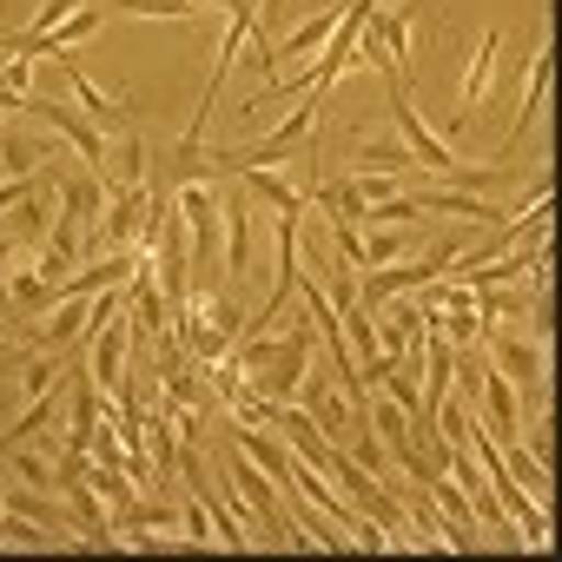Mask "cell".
<instances>
[{"label": "cell", "instance_id": "5bb4252c", "mask_svg": "<svg viewBox=\"0 0 562 562\" xmlns=\"http://www.w3.org/2000/svg\"><path fill=\"white\" fill-rule=\"evenodd\" d=\"M47 159H54V146H47V139H27V133H0V166H8V179H34Z\"/></svg>", "mask_w": 562, "mask_h": 562}, {"label": "cell", "instance_id": "52a82bcc", "mask_svg": "<svg viewBox=\"0 0 562 562\" xmlns=\"http://www.w3.org/2000/svg\"><path fill=\"white\" fill-rule=\"evenodd\" d=\"M496 47H503V34L490 27V34H483V47H476V60H470V80H463V106L450 113V133H443V146H450L457 133H470V126H476V106H483V93H490V80H496Z\"/></svg>", "mask_w": 562, "mask_h": 562}, {"label": "cell", "instance_id": "7c38bea8", "mask_svg": "<svg viewBox=\"0 0 562 562\" xmlns=\"http://www.w3.org/2000/svg\"><path fill=\"white\" fill-rule=\"evenodd\" d=\"M411 251H417V225H364V271L397 265Z\"/></svg>", "mask_w": 562, "mask_h": 562}, {"label": "cell", "instance_id": "44dd1931", "mask_svg": "<svg viewBox=\"0 0 562 562\" xmlns=\"http://www.w3.org/2000/svg\"><path fill=\"white\" fill-rule=\"evenodd\" d=\"M0 133H8V120H0Z\"/></svg>", "mask_w": 562, "mask_h": 562}, {"label": "cell", "instance_id": "ffe728a7", "mask_svg": "<svg viewBox=\"0 0 562 562\" xmlns=\"http://www.w3.org/2000/svg\"><path fill=\"white\" fill-rule=\"evenodd\" d=\"M0 318L14 325V285H0Z\"/></svg>", "mask_w": 562, "mask_h": 562}, {"label": "cell", "instance_id": "30bf717a", "mask_svg": "<svg viewBox=\"0 0 562 562\" xmlns=\"http://www.w3.org/2000/svg\"><path fill=\"white\" fill-rule=\"evenodd\" d=\"M417 205H424V212H450V218H470V225H490V232L509 218L503 205H490V199H476V192H457V186H430Z\"/></svg>", "mask_w": 562, "mask_h": 562}, {"label": "cell", "instance_id": "8fae6325", "mask_svg": "<svg viewBox=\"0 0 562 562\" xmlns=\"http://www.w3.org/2000/svg\"><path fill=\"white\" fill-rule=\"evenodd\" d=\"M60 67H67V87H74V100H80V113H87V120H93L100 133H113V126L126 120V106H120V100H106V93L93 87V74H87V67H80L74 54H67Z\"/></svg>", "mask_w": 562, "mask_h": 562}, {"label": "cell", "instance_id": "5b68a950", "mask_svg": "<svg viewBox=\"0 0 562 562\" xmlns=\"http://www.w3.org/2000/svg\"><path fill=\"white\" fill-rule=\"evenodd\" d=\"M490 338V364L509 378V391H522V404H542V345H516V338Z\"/></svg>", "mask_w": 562, "mask_h": 562}, {"label": "cell", "instance_id": "8992f818", "mask_svg": "<svg viewBox=\"0 0 562 562\" xmlns=\"http://www.w3.org/2000/svg\"><path fill=\"white\" fill-rule=\"evenodd\" d=\"M299 411H305L331 443H345V437H351V404H345V391H338L325 371H305V384H299Z\"/></svg>", "mask_w": 562, "mask_h": 562}, {"label": "cell", "instance_id": "ac0fdd59", "mask_svg": "<svg viewBox=\"0 0 562 562\" xmlns=\"http://www.w3.org/2000/svg\"><path fill=\"white\" fill-rule=\"evenodd\" d=\"M358 192H364V205H384V199H397V172H358Z\"/></svg>", "mask_w": 562, "mask_h": 562}, {"label": "cell", "instance_id": "ba28073f", "mask_svg": "<svg viewBox=\"0 0 562 562\" xmlns=\"http://www.w3.org/2000/svg\"><path fill=\"white\" fill-rule=\"evenodd\" d=\"M232 179H238V186L251 192V205H271L278 218H305V212H312V199H305L299 186H285V179L271 172V166H238Z\"/></svg>", "mask_w": 562, "mask_h": 562}, {"label": "cell", "instance_id": "277c9868", "mask_svg": "<svg viewBox=\"0 0 562 562\" xmlns=\"http://www.w3.org/2000/svg\"><path fill=\"white\" fill-rule=\"evenodd\" d=\"M27 113H34V120H47V126H54V133H60V139H67V146H74L87 166H100V153H106V133H100V126H93L80 106H60V100H34V93H27Z\"/></svg>", "mask_w": 562, "mask_h": 562}, {"label": "cell", "instance_id": "4fadbf2b", "mask_svg": "<svg viewBox=\"0 0 562 562\" xmlns=\"http://www.w3.org/2000/svg\"><path fill=\"white\" fill-rule=\"evenodd\" d=\"M338 14H345V8H325L318 21H305L299 34H285V41H278V47H271V74H278V60H305V54H318V47L331 41V27H338Z\"/></svg>", "mask_w": 562, "mask_h": 562}, {"label": "cell", "instance_id": "2e32d148", "mask_svg": "<svg viewBox=\"0 0 562 562\" xmlns=\"http://www.w3.org/2000/svg\"><path fill=\"white\" fill-rule=\"evenodd\" d=\"M106 14H139V21H192V0H106Z\"/></svg>", "mask_w": 562, "mask_h": 562}, {"label": "cell", "instance_id": "7a4b0ae2", "mask_svg": "<svg viewBox=\"0 0 562 562\" xmlns=\"http://www.w3.org/2000/svg\"><path fill=\"white\" fill-rule=\"evenodd\" d=\"M146 205H153V192L146 186H120L113 199H106V212H100V232L87 238V251H126L133 238H139V225H146Z\"/></svg>", "mask_w": 562, "mask_h": 562}, {"label": "cell", "instance_id": "9a60e30c", "mask_svg": "<svg viewBox=\"0 0 562 562\" xmlns=\"http://www.w3.org/2000/svg\"><path fill=\"white\" fill-rule=\"evenodd\" d=\"M87 483H93V496L106 503V516L113 509H133L139 496H133V476L120 470V463H87Z\"/></svg>", "mask_w": 562, "mask_h": 562}, {"label": "cell", "instance_id": "e0dca14e", "mask_svg": "<svg viewBox=\"0 0 562 562\" xmlns=\"http://www.w3.org/2000/svg\"><path fill=\"white\" fill-rule=\"evenodd\" d=\"M358 166H364V172H404V166H417V159H411L404 139H364V146H358Z\"/></svg>", "mask_w": 562, "mask_h": 562}, {"label": "cell", "instance_id": "d6986e66", "mask_svg": "<svg viewBox=\"0 0 562 562\" xmlns=\"http://www.w3.org/2000/svg\"><path fill=\"white\" fill-rule=\"evenodd\" d=\"M0 113H27V93H21V87H8V80H0Z\"/></svg>", "mask_w": 562, "mask_h": 562}, {"label": "cell", "instance_id": "3957f363", "mask_svg": "<svg viewBox=\"0 0 562 562\" xmlns=\"http://www.w3.org/2000/svg\"><path fill=\"white\" fill-rule=\"evenodd\" d=\"M218 225H225V271L251 278V192L238 179L218 186Z\"/></svg>", "mask_w": 562, "mask_h": 562}, {"label": "cell", "instance_id": "9c48e42d", "mask_svg": "<svg viewBox=\"0 0 562 562\" xmlns=\"http://www.w3.org/2000/svg\"><path fill=\"white\" fill-rule=\"evenodd\" d=\"M146 159H153V146L139 139V133H120V139H106V153H100V186H146Z\"/></svg>", "mask_w": 562, "mask_h": 562}, {"label": "cell", "instance_id": "6da1fadb", "mask_svg": "<svg viewBox=\"0 0 562 562\" xmlns=\"http://www.w3.org/2000/svg\"><path fill=\"white\" fill-rule=\"evenodd\" d=\"M384 93H391V120H397V139L411 146V159H417L430 179H437L443 166H457V153H450L424 120H417V106H411V93H404V74H384Z\"/></svg>", "mask_w": 562, "mask_h": 562}]
</instances>
